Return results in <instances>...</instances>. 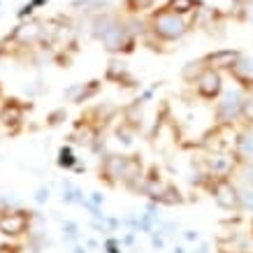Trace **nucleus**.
<instances>
[{
  "label": "nucleus",
  "mask_w": 253,
  "mask_h": 253,
  "mask_svg": "<svg viewBox=\"0 0 253 253\" xmlns=\"http://www.w3.org/2000/svg\"><path fill=\"white\" fill-rule=\"evenodd\" d=\"M232 151H235V161L237 163L253 161V128H246V130L237 132Z\"/></svg>",
  "instance_id": "nucleus-7"
},
{
  "label": "nucleus",
  "mask_w": 253,
  "mask_h": 253,
  "mask_svg": "<svg viewBox=\"0 0 253 253\" xmlns=\"http://www.w3.org/2000/svg\"><path fill=\"white\" fill-rule=\"evenodd\" d=\"M174 253H186V249L184 246H179V249H174Z\"/></svg>",
  "instance_id": "nucleus-19"
},
{
  "label": "nucleus",
  "mask_w": 253,
  "mask_h": 253,
  "mask_svg": "<svg viewBox=\"0 0 253 253\" xmlns=\"http://www.w3.org/2000/svg\"><path fill=\"white\" fill-rule=\"evenodd\" d=\"M232 174L237 176L239 181L244 186H249V188H253V161H242L237 163V168H235V172Z\"/></svg>",
  "instance_id": "nucleus-11"
},
{
  "label": "nucleus",
  "mask_w": 253,
  "mask_h": 253,
  "mask_svg": "<svg viewBox=\"0 0 253 253\" xmlns=\"http://www.w3.org/2000/svg\"><path fill=\"white\" fill-rule=\"evenodd\" d=\"M193 88H195V95L202 100H218V95L223 93L221 70H214L207 65V68L200 72V77L193 82Z\"/></svg>",
  "instance_id": "nucleus-3"
},
{
  "label": "nucleus",
  "mask_w": 253,
  "mask_h": 253,
  "mask_svg": "<svg viewBox=\"0 0 253 253\" xmlns=\"http://www.w3.org/2000/svg\"><path fill=\"white\" fill-rule=\"evenodd\" d=\"M146 26L149 31L154 33L156 38L165 42V44H172V42H179L184 40L193 28V16L186 14H176L172 9H168L165 5L158 9H154L151 14L146 16Z\"/></svg>",
  "instance_id": "nucleus-1"
},
{
  "label": "nucleus",
  "mask_w": 253,
  "mask_h": 253,
  "mask_svg": "<svg viewBox=\"0 0 253 253\" xmlns=\"http://www.w3.org/2000/svg\"><path fill=\"white\" fill-rule=\"evenodd\" d=\"M31 228V214L28 211H5L0 216V232L5 237H21L26 235V230Z\"/></svg>",
  "instance_id": "nucleus-4"
},
{
  "label": "nucleus",
  "mask_w": 253,
  "mask_h": 253,
  "mask_svg": "<svg viewBox=\"0 0 253 253\" xmlns=\"http://www.w3.org/2000/svg\"><path fill=\"white\" fill-rule=\"evenodd\" d=\"M242 56V51H237V49H216V51H211V54L202 56L205 58V63H207L209 68L214 70H228L237 63V58Z\"/></svg>",
  "instance_id": "nucleus-6"
},
{
  "label": "nucleus",
  "mask_w": 253,
  "mask_h": 253,
  "mask_svg": "<svg viewBox=\"0 0 253 253\" xmlns=\"http://www.w3.org/2000/svg\"><path fill=\"white\" fill-rule=\"evenodd\" d=\"M61 119L65 121V109H56V112H51V114H49L46 123H49V126H56V123H61Z\"/></svg>",
  "instance_id": "nucleus-16"
},
{
  "label": "nucleus",
  "mask_w": 253,
  "mask_h": 253,
  "mask_svg": "<svg viewBox=\"0 0 253 253\" xmlns=\"http://www.w3.org/2000/svg\"><path fill=\"white\" fill-rule=\"evenodd\" d=\"M154 2L156 0H123V9L130 16H135L146 12V9H154Z\"/></svg>",
  "instance_id": "nucleus-12"
},
{
  "label": "nucleus",
  "mask_w": 253,
  "mask_h": 253,
  "mask_svg": "<svg viewBox=\"0 0 253 253\" xmlns=\"http://www.w3.org/2000/svg\"><path fill=\"white\" fill-rule=\"evenodd\" d=\"M58 165L65 168V169H70V168H75V165H77V158H75V154L70 151L68 146H63L61 154H58Z\"/></svg>",
  "instance_id": "nucleus-14"
},
{
  "label": "nucleus",
  "mask_w": 253,
  "mask_h": 253,
  "mask_svg": "<svg viewBox=\"0 0 253 253\" xmlns=\"http://www.w3.org/2000/svg\"><path fill=\"white\" fill-rule=\"evenodd\" d=\"M26 107H31V105H19V100H7L2 112H0V123H2L5 128H9V126H16V128H19L23 121Z\"/></svg>",
  "instance_id": "nucleus-8"
},
{
  "label": "nucleus",
  "mask_w": 253,
  "mask_h": 253,
  "mask_svg": "<svg viewBox=\"0 0 253 253\" xmlns=\"http://www.w3.org/2000/svg\"><path fill=\"white\" fill-rule=\"evenodd\" d=\"M239 211H251L253 214V188H249V186L239 188Z\"/></svg>",
  "instance_id": "nucleus-13"
},
{
  "label": "nucleus",
  "mask_w": 253,
  "mask_h": 253,
  "mask_svg": "<svg viewBox=\"0 0 253 253\" xmlns=\"http://www.w3.org/2000/svg\"><path fill=\"white\" fill-rule=\"evenodd\" d=\"M239 253H242V251H239Z\"/></svg>",
  "instance_id": "nucleus-20"
},
{
  "label": "nucleus",
  "mask_w": 253,
  "mask_h": 253,
  "mask_svg": "<svg viewBox=\"0 0 253 253\" xmlns=\"http://www.w3.org/2000/svg\"><path fill=\"white\" fill-rule=\"evenodd\" d=\"M207 68V63H205V58H198V61H191L186 63L184 68H181V77H184V82H188V84H193L195 79L200 77V72Z\"/></svg>",
  "instance_id": "nucleus-10"
},
{
  "label": "nucleus",
  "mask_w": 253,
  "mask_h": 253,
  "mask_svg": "<svg viewBox=\"0 0 253 253\" xmlns=\"http://www.w3.org/2000/svg\"><path fill=\"white\" fill-rule=\"evenodd\" d=\"M244 98L246 91L242 88H235V91H223L216 100L214 107V119L218 126H232L242 119V112H244Z\"/></svg>",
  "instance_id": "nucleus-2"
},
{
  "label": "nucleus",
  "mask_w": 253,
  "mask_h": 253,
  "mask_svg": "<svg viewBox=\"0 0 253 253\" xmlns=\"http://www.w3.org/2000/svg\"><path fill=\"white\" fill-rule=\"evenodd\" d=\"M165 7L176 12V14H186V16H193L198 12V0H168L165 2Z\"/></svg>",
  "instance_id": "nucleus-9"
},
{
  "label": "nucleus",
  "mask_w": 253,
  "mask_h": 253,
  "mask_svg": "<svg viewBox=\"0 0 253 253\" xmlns=\"http://www.w3.org/2000/svg\"><path fill=\"white\" fill-rule=\"evenodd\" d=\"M195 253H209V246H207V244H202V246H200V249H198V251H195Z\"/></svg>",
  "instance_id": "nucleus-18"
},
{
  "label": "nucleus",
  "mask_w": 253,
  "mask_h": 253,
  "mask_svg": "<svg viewBox=\"0 0 253 253\" xmlns=\"http://www.w3.org/2000/svg\"><path fill=\"white\" fill-rule=\"evenodd\" d=\"M228 75L237 82L239 88H244V91H253V58L251 56H246V54L239 56L237 63L228 70Z\"/></svg>",
  "instance_id": "nucleus-5"
},
{
  "label": "nucleus",
  "mask_w": 253,
  "mask_h": 253,
  "mask_svg": "<svg viewBox=\"0 0 253 253\" xmlns=\"http://www.w3.org/2000/svg\"><path fill=\"white\" fill-rule=\"evenodd\" d=\"M242 119H244L249 126H253V91H246L244 98V112H242Z\"/></svg>",
  "instance_id": "nucleus-15"
},
{
  "label": "nucleus",
  "mask_w": 253,
  "mask_h": 253,
  "mask_svg": "<svg viewBox=\"0 0 253 253\" xmlns=\"http://www.w3.org/2000/svg\"><path fill=\"white\" fill-rule=\"evenodd\" d=\"M186 239H188V242H193V239H198V232L193 235V230H188V232H186Z\"/></svg>",
  "instance_id": "nucleus-17"
}]
</instances>
